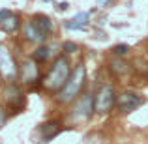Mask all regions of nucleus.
I'll return each instance as SVG.
<instances>
[{"label":"nucleus","instance_id":"2eb2a0df","mask_svg":"<svg viewBox=\"0 0 148 144\" xmlns=\"http://www.w3.org/2000/svg\"><path fill=\"white\" fill-rule=\"evenodd\" d=\"M64 26H66L68 30H84V28H86L84 25H81V23H75L73 19H69V21H64Z\"/></svg>","mask_w":148,"mask_h":144},{"label":"nucleus","instance_id":"6ab92c4d","mask_svg":"<svg viewBox=\"0 0 148 144\" xmlns=\"http://www.w3.org/2000/svg\"><path fill=\"white\" fill-rule=\"evenodd\" d=\"M6 118H8V114H6V111H4L2 107H0V127L6 124Z\"/></svg>","mask_w":148,"mask_h":144},{"label":"nucleus","instance_id":"f257e3e1","mask_svg":"<svg viewBox=\"0 0 148 144\" xmlns=\"http://www.w3.org/2000/svg\"><path fill=\"white\" fill-rule=\"evenodd\" d=\"M69 75H71V69H69L68 58H66V56H58L56 60H54V64L51 66L49 73L43 77L45 90H51V92L62 90V86L68 83Z\"/></svg>","mask_w":148,"mask_h":144},{"label":"nucleus","instance_id":"412c9836","mask_svg":"<svg viewBox=\"0 0 148 144\" xmlns=\"http://www.w3.org/2000/svg\"><path fill=\"white\" fill-rule=\"evenodd\" d=\"M68 6H69L68 2H60V4H58L56 8H58V10H62V11H64V10H68Z\"/></svg>","mask_w":148,"mask_h":144},{"label":"nucleus","instance_id":"9d476101","mask_svg":"<svg viewBox=\"0 0 148 144\" xmlns=\"http://www.w3.org/2000/svg\"><path fill=\"white\" fill-rule=\"evenodd\" d=\"M38 133L41 135V142H51L58 133H60V126L56 122H47L38 129Z\"/></svg>","mask_w":148,"mask_h":144},{"label":"nucleus","instance_id":"f03ea898","mask_svg":"<svg viewBox=\"0 0 148 144\" xmlns=\"http://www.w3.org/2000/svg\"><path fill=\"white\" fill-rule=\"evenodd\" d=\"M84 79H86V69H84V66H77L75 71L69 75L68 83L62 86V90H58L56 99L60 101V103H69V101H73L81 94V88H83V84H84Z\"/></svg>","mask_w":148,"mask_h":144},{"label":"nucleus","instance_id":"1a4fd4ad","mask_svg":"<svg viewBox=\"0 0 148 144\" xmlns=\"http://www.w3.org/2000/svg\"><path fill=\"white\" fill-rule=\"evenodd\" d=\"M6 101L11 105V107H15V109L23 107V105H25V96H23L21 88L15 86V84H10L8 90H6Z\"/></svg>","mask_w":148,"mask_h":144},{"label":"nucleus","instance_id":"f3484780","mask_svg":"<svg viewBox=\"0 0 148 144\" xmlns=\"http://www.w3.org/2000/svg\"><path fill=\"white\" fill-rule=\"evenodd\" d=\"M127 51H130V47H127L126 43H120V45H114V47H112V53H114L116 56H124V54H127Z\"/></svg>","mask_w":148,"mask_h":144},{"label":"nucleus","instance_id":"423d86ee","mask_svg":"<svg viewBox=\"0 0 148 144\" xmlns=\"http://www.w3.org/2000/svg\"><path fill=\"white\" fill-rule=\"evenodd\" d=\"M0 73H2L4 79L11 81L17 75V66H15V60L11 56V53L8 51V47L0 45Z\"/></svg>","mask_w":148,"mask_h":144},{"label":"nucleus","instance_id":"39448f33","mask_svg":"<svg viewBox=\"0 0 148 144\" xmlns=\"http://www.w3.org/2000/svg\"><path fill=\"white\" fill-rule=\"evenodd\" d=\"M116 103V94H114V88L111 84H103V86L98 90V94L94 97V105H96V111L98 112H109Z\"/></svg>","mask_w":148,"mask_h":144},{"label":"nucleus","instance_id":"4468645a","mask_svg":"<svg viewBox=\"0 0 148 144\" xmlns=\"http://www.w3.org/2000/svg\"><path fill=\"white\" fill-rule=\"evenodd\" d=\"M32 56H34L36 62H45L51 56V47H49V45H41V47H38L36 51H34Z\"/></svg>","mask_w":148,"mask_h":144},{"label":"nucleus","instance_id":"ddd939ff","mask_svg":"<svg viewBox=\"0 0 148 144\" xmlns=\"http://www.w3.org/2000/svg\"><path fill=\"white\" fill-rule=\"evenodd\" d=\"M111 69H112V73H114V75L120 77V75H126V73H127L130 66H127L124 60H120V58L116 56V58H112V62H111Z\"/></svg>","mask_w":148,"mask_h":144},{"label":"nucleus","instance_id":"6e6552de","mask_svg":"<svg viewBox=\"0 0 148 144\" xmlns=\"http://www.w3.org/2000/svg\"><path fill=\"white\" fill-rule=\"evenodd\" d=\"M21 81L23 83H34L38 81V66L34 60H25L21 66Z\"/></svg>","mask_w":148,"mask_h":144},{"label":"nucleus","instance_id":"20e7f679","mask_svg":"<svg viewBox=\"0 0 148 144\" xmlns=\"http://www.w3.org/2000/svg\"><path fill=\"white\" fill-rule=\"evenodd\" d=\"M116 105L124 114H130L145 105V97L135 90H124L120 92V96H116Z\"/></svg>","mask_w":148,"mask_h":144},{"label":"nucleus","instance_id":"a211bd4d","mask_svg":"<svg viewBox=\"0 0 148 144\" xmlns=\"http://www.w3.org/2000/svg\"><path fill=\"white\" fill-rule=\"evenodd\" d=\"M62 49H64V53H75L77 43H73V41H64V43H62Z\"/></svg>","mask_w":148,"mask_h":144},{"label":"nucleus","instance_id":"7ed1b4c3","mask_svg":"<svg viewBox=\"0 0 148 144\" xmlns=\"http://www.w3.org/2000/svg\"><path fill=\"white\" fill-rule=\"evenodd\" d=\"M94 97L96 96L90 94V92H86V94L77 97L75 105H73V109H71V120H75V122H86L92 116V112L96 111Z\"/></svg>","mask_w":148,"mask_h":144},{"label":"nucleus","instance_id":"dca6fc26","mask_svg":"<svg viewBox=\"0 0 148 144\" xmlns=\"http://www.w3.org/2000/svg\"><path fill=\"white\" fill-rule=\"evenodd\" d=\"M88 19H90V13H88V11H81V13H77L75 17H73V21H75V23H81V25L86 26Z\"/></svg>","mask_w":148,"mask_h":144},{"label":"nucleus","instance_id":"aec40b11","mask_svg":"<svg viewBox=\"0 0 148 144\" xmlns=\"http://www.w3.org/2000/svg\"><path fill=\"white\" fill-rule=\"evenodd\" d=\"M111 2H112V0H96L98 8H107V6H111Z\"/></svg>","mask_w":148,"mask_h":144},{"label":"nucleus","instance_id":"0eeeda50","mask_svg":"<svg viewBox=\"0 0 148 144\" xmlns=\"http://www.w3.org/2000/svg\"><path fill=\"white\" fill-rule=\"evenodd\" d=\"M19 28V17L10 10H0V30L2 32H15Z\"/></svg>","mask_w":148,"mask_h":144},{"label":"nucleus","instance_id":"4be33fe9","mask_svg":"<svg viewBox=\"0 0 148 144\" xmlns=\"http://www.w3.org/2000/svg\"><path fill=\"white\" fill-rule=\"evenodd\" d=\"M0 83H2V73H0Z\"/></svg>","mask_w":148,"mask_h":144},{"label":"nucleus","instance_id":"f8f14e48","mask_svg":"<svg viewBox=\"0 0 148 144\" xmlns=\"http://www.w3.org/2000/svg\"><path fill=\"white\" fill-rule=\"evenodd\" d=\"M34 23H36V26L40 28V32L43 34V36H49V34L53 32V21H51L47 15H36V17H34Z\"/></svg>","mask_w":148,"mask_h":144},{"label":"nucleus","instance_id":"9b49d317","mask_svg":"<svg viewBox=\"0 0 148 144\" xmlns=\"http://www.w3.org/2000/svg\"><path fill=\"white\" fill-rule=\"evenodd\" d=\"M25 38L28 41H32V43H38V41H43L45 40V36L40 32V28L36 26V23L34 21H28V23H25Z\"/></svg>","mask_w":148,"mask_h":144}]
</instances>
